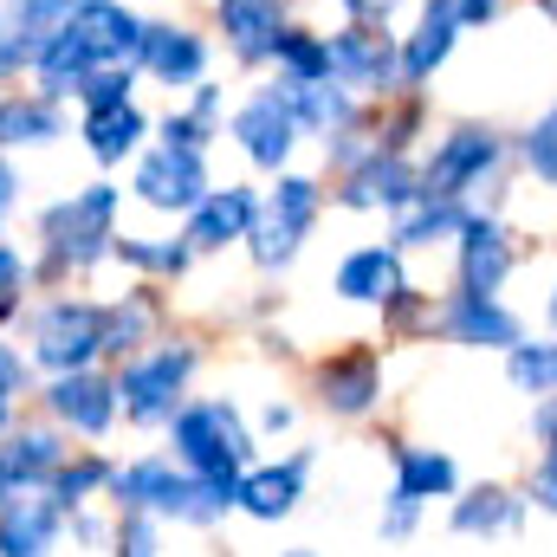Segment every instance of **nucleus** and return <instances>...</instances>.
Returning a JSON list of instances; mask_svg holds the SVG:
<instances>
[{
    "label": "nucleus",
    "mask_w": 557,
    "mask_h": 557,
    "mask_svg": "<svg viewBox=\"0 0 557 557\" xmlns=\"http://www.w3.org/2000/svg\"><path fill=\"white\" fill-rule=\"evenodd\" d=\"M124 175H91L52 201L33 208V273H39V292H59V285H91V278L111 267V247H117V227H124Z\"/></svg>",
    "instance_id": "nucleus-1"
},
{
    "label": "nucleus",
    "mask_w": 557,
    "mask_h": 557,
    "mask_svg": "<svg viewBox=\"0 0 557 557\" xmlns=\"http://www.w3.org/2000/svg\"><path fill=\"white\" fill-rule=\"evenodd\" d=\"M104 506L111 512H149L175 532H221L240 512V480H201V473L175 467L169 447H143V454H117Z\"/></svg>",
    "instance_id": "nucleus-2"
},
{
    "label": "nucleus",
    "mask_w": 557,
    "mask_h": 557,
    "mask_svg": "<svg viewBox=\"0 0 557 557\" xmlns=\"http://www.w3.org/2000/svg\"><path fill=\"white\" fill-rule=\"evenodd\" d=\"M421 195H447L467 208H499L512 195V131L493 117H447L421 143Z\"/></svg>",
    "instance_id": "nucleus-3"
},
{
    "label": "nucleus",
    "mask_w": 557,
    "mask_h": 557,
    "mask_svg": "<svg viewBox=\"0 0 557 557\" xmlns=\"http://www.w3.org/2000/svg\"><path fill=\"white\" fill-rule=\"evenodd\" d=\"M201 370H208V337H201V331H188V324H169L149 350L124 357V363H111L124 428H131V434H156V441H162V428L175 421V409L195 396Z\"/></svg>",
    "instance_id": "nucleus-4"
},
{
    "label": "nucleus",
    "mask_w": 557,
    "mask_h": 557,
    "mask_svg": "<svg viewBox=\"0 0 557 557\" xmlns=\"http://www.w3.org/2000/svg\"><path fill=\"white\" fill-rule=\"evenodd\" d=\"M324 214H331V175L324 169H278L273 182H260V221H253V234H247V267L253 278H285L298 260H305V247L318 240V227H324Z\"/></svg>",
    "instance_id": "nucleus-5"
},
{
    "label": "nucleus",
    "mask_w": 557,
    "mask_h": 557,
    "mask_svg": "<svg viewBox=\"0 0 557 557\" xmlns=\"http://www.w3.org/2000/svg\"><path fill=\"white\" fill-rule=\"evenodd\" d=\"M20 350L33 357L39 376H65V370H91L104 363V298L85 285H59L39 292L20 318Z\"/></svg>",
    "instance_id": "nucleus-6"
},
{
    "label": "nucleus",
    "mask_w": 557,
    "mask_h": 557,
    "mask_svg": "<svg viewBox=\"0 0 557 557\" xmlns=\"http://www.w3.org/2000/svg\"><path fill=\"white\" fill-rule=\"evenodd\" d=\"M162 447L175 454V467L201 480H240L267 454V441L253 434V416L234 396H188L175 421L162 428Z\"/></svg>",
    "instance_id": "nucleus-7"
},
{
    "label": "nucleus",
    "mask_w": 557,
    "mask_h": 557,
    "mask_svg": "<svg viewBox=\"0 0 557 557\" xmlns=\"http://www.w3.org/2000/svg\"><path fill=\"white\" fill-rule=\"evenodd\" d=\"M305 396L337 428H363L389 409V357L370 337H344L318 357H305Z\"/></svg>",
    "instance_id": "nucleus-8"
},
{
    "label": "nucleus",
    "mask_w": 557,
    "mask_h": 557,
    "mask_svg": "<svg viewBox=\"0 0 557 557\" xmlns=\"http://www.w3.org/2000/svg\"><path fill=\"white\" fill-rule=\"evenodd\" d=\"M221 143L247 162V175H253V182H273L278 169H292V162H298L305 131H298L292 98H285V85H278L273 72H267V78H253L247 91H234V111H227V124H221Z\"/></svg>",
    "instance_id": "nucleus-9"
},
{
    "label": "nucleus",
    "mask_w": 557,
    "mask_h": 557,
    "mask_svg": "<svg viewBox=\"0 0 557 557\" xmlns=\"http://www.w3.org/2000/svg\"><path fill=\"white\" fill-rule=\"evenodd\" d=\"M214 59H221V46H214L208 20H195V13H149L143 46H137V72L149 91L188 98L201 78H214Z\"/></svg>",
    "instance_id": "nucleus-10"
},
{
    "label": "nucleus",
    "mask_w": 557,
    "mask_h": 557,
    "mask_svg": "<svg viewBox=\"0 0 557 557\" xmlns=\"http://www.w3.org/2000/svg\"><path fill=\"white\" fill-rule=\"evenodd\" d=\"M26 409H39L46 421H59L78 447H104V441H117V428H124L111 363L65 370V376H39V389H33V403H26Z\"/></svg>",
    "instance_id": "nucleus-11"
},
{
    "label": "nucleus",
    "mask_w": 557,
    "mask_h": 557,
    "mask_svg": "<svg viewBox=\"0 0 557 557\" xmlns=\"http://www.w3.org/2000/svg\"><path fill=\"white\" fill-rule=\"evenodd\" d=\"M208 188H214V156H201V149H175V143H149L137 162L124 169V195H131V208L156 214V221H169V227H182V214H188Z\"/></svg>",
    "instance_id": "nucleus-12"
},
{
    "label": "nucleus",
    "mask_w": 557,
    "mask_h": 557,
    "mask_svg": "<svg viewBox=\"0 0 557 557\" xmlns=\"http://www.w3.org/2000/svg\"><path fill=\"white\" fill-rule=\"evenodd\" d=\"M331 78L370 104L409 91L403 85V39L383 20H331Z\"/></svg>",
    "instance_id": "nucleus-13"
},
{
    "label": "nucleus",
    "mask_w": 557,
    "mask_h": 557,
    "mask_svg": "<svg viewBox=\"0 0 557 557\" xmlns=\"http://www.w3.org/2000/svg\"><path fill=\"white\" fill-rule=\"evenodd\" d=\"M421 195V162L403 149H363L344 175H331V208L357 214V221H389Z\"/></svg>",
    "instance_id": "nucleus-14"
},
{
    "label": "nucleus",
    "mask_w": 557,
    "mask_h": 557,
    "mask_svg": "<svg viewBox=\"0 0 557 557\" xmlns=\"http://www.w3.org/2000/svg\"><path fill=\"white\" fill-rule=\"evenodd\" d=\"M292 13H298V0H208V33L240 78H267Z\"/></svg>",
    "instance_id": "nucleus-15"
},
{
    "label": "nucleus",
    "mask_w": 557,
    "mask_h": 557,
    "mask_svg": "<svg viewBox=\"0 0 557 557\" xmlns=\"http://www.w3.org/2000/svg\"><path fill=\"white\" fill-rule=\"evenodd\" d=\"M447 260H454L447 285H460V292H506L519 260H525V247H519V234H512V221L499 208H467Z\"/></svg>",
    "instance_id": "nucleus-16"
},
{
    "label": "nucleus",
    "mask_w": 557,
    "mask_h": 557,
    "mask_svg": "<svg viewBox=\"0 0 557 557\" xmlns=\"http://www.w3.org/2000/svg\"><path fill=\"white\" fill-rule=\"evenodd\" d=\"M525 337H532V324H525V311H519L506 292H460V285L441 292V344L506 357V350L525 344Z\"/></svg>",
    "instance_id": "nucleus-17"
},
{
    "label": "nucleus",
    "mask_w": 557,
    "mask_h": 557,
    "mask_svg": "<svg viewBox=\"0 0 557 557\" xmlns=\"http://www.w3.org/2000/svg\"><path fill=\"white\" fill-rule=\"evenodd\" d=\"M253 221H260V182H253V175H234V182H214V188L182 214V234H188V247H195L201 260H227V253L247 247Z\"/></svg>",
    "instance_id": "nucleus-18"
},
{
    "label": "nucleus",
    "mask_w": 557,
    "mask_h": 557,
    "mask_svg": "<svg viewBox=\"0 0 557 557\" xmlns=\"http://www.w3.org/2000/svg\"><path fill=\"white\" fill-rule=\"evenodd\" d=\"M409 253L383 234V240H357V247H344L337 253V267H331V298L337 305H350V311H383L403 285H409Z\"/></svg>",
    "instance_id": "nucleus-19"
},
{
    "label": "nucleus",
    "mask_w": 557,
    "mask_h": 557,
    "mask_svg": "<svg viewBox=\"0 0 557 557\" xmlns=\"http://www.w3.org/2000/svg\"><path fill=\"white\" fill-rule=\"evenodd\" d=\"M311 473H318V454L311 447H292V454H260L247 473H240V519L253 525H285L298 519V506L311 499Z\"/></svg>",
    "instance_id": "nucleus-20"
},
{
    "label": "nucleus",
    "mask_w": 557,
    "mask_h": 557,
    "mask_svg": "<svg viewBox=\"0 0 557 557\" xmlns=\"http://www.w3.org/2000/svg\"><path fill=\"white\" fill-rule=\"evenodd\" d=\"M72 137L91 156L98 175H124L143 149L156 143V111L131 98V104H104V111H72Z\"/></svg>",
    "instance_id": "nucleus-21"
},
{
    "label": "nucleus",
    "mask_w": 557,
    "mask_h": 557,
    "mask_svg": "<svg viewBox=\"0 0 557 557\" xmlns=\"http://www.w3.org/2000/svg\"><path fill=\"white\" fill-rule=\"evenodd\" d=\"M525 519H532V499H525V486H512V480H467V486L447 499V532L467 539V545L519 539Z\"/></svg>",
    "instance_id": "nucleus-22"
},
{
    "label": "nucleus",
    "mask_w": 557,
    "mask_h": 557,
    "mask_svg": "<svg viewBox=\"0 0 557 557\" xmlns=\"http://www.w3.org/2000/svg\"><path fill=\"white\" fill-rule=\"evenodd\" d=\"M169 324H175V298H169V285L124 278V292H104V363H124V357L149 350Z\"/></svg>",
    "instance_id": "nucleus-23"
},
{
    "label": "nucleus",
    "mask_w": 557,
    "mask_h": 557,
    "mask_svg": "<svg viewBox=\"0 0 557 557\" xmlns=\"http://www.w3.org/2000/svg\"><path fill=\"white\" fill-rule=\"evenodd\" d=\"M396 39H403V85L409 91H434V78L460 59V46H467V26L447 13V7H434V0H421L416 13L396 26Z\"/></svg>",
    "instance_id": "nucleus-24"
},
{
    "label": "nucleus",
    "mask_w": 557,
    "mask_h": 557,
    "mask_svg": "<svg viewBox=\"0 0 557 557\" xmlns=\"http://www.w3.org/2000/svg\"><path fill=\"white\" fill-rule=\"evenodd\" d=\"M143 26H149V13L131 0H78L65 20V33L78 39V52L91 65H137Z\"/></svg>",
    "instance_id": "nucleus-25"
},
{
    "label": "nucleus",
    "mask_w": 557,
    "mask_h": 557,
    "mask_svg": "<svg viewBox=\"0 0 557 557\" xmlns=\"http://www.w3.org/2000/svg\"><path fill=\"white\" fill-rule=\"evenodd\" d=\"M72 137V104L46 98L39 85H0V149L7 156H39Z\"/></svg>",
    "instance_id": "nucleus-26"
},
{
    "label": "nucleus",
    "mask_w": 557,
    "mask_h": 557,
    "mask_svg": "<svg viewBox=\"0 0 557 557\" xmlns=\"http://www.w3.org/2000/svg\"><path fill=\"white\" fill-rule=\"evenodd\" d=\"M72 447H78V441H72L59 421H46L39 409H20V421L0 434V467L13 473L20 493H46V480L59 473V460H65Z\"/></svg>",
    "instance_id": "nucleus-27"
},
{
    "label": "nucleus",
    "mask_w": 557,
    "mask_h": 557,
    "mask_svg": "<svg viewBox=\"0 0 557 557\" xmlns=\"http://www.w3.org/2000/svg\"><path fill=\"white\" fill-rule=\"evenodd\" d=\"M383 454H389V486L409 493V499H421V506H434V499L447 506V499L467 486L460 460H454L447 447H434V441H403V434H389Z\"/></svg>",
    "instance_id": "nucleus-28"
},
{
    "label": "nucleus",
    "mask_w": 557,
    "mask_h": 557,
    "mask_svg": "<svg viewBox=\"0 0 557 557\" xmlns=\"http://www.w3.org/2000/svg\"><path fill=\"white\" fill-rule=\"evenodd\" d=\"M111 267L124 278H149V285H188V273L201 267V253L188 247L182 227H162V234H131L117 227V247H111Z\"/></svg>",
    "instance_id": "nucleus-29"
},
{
    "label": "nucleus",
    "mask_w": 557,
    "mask_h": 557,
    "mask_svg": "<svg viewBox=\"0 0 557 557\" xmlns=\"http://www.w3.org/2000/svg\"><path fill=\"white\" fill-rule=\"evenodd\" d=\"M65 552V506L52 493H13L0 506V557H59Z\"/></svg>",
    "instance_id": "nucleus-30"
},
{
    "label": "nucleus",
    "mask_w": 557,
    "mask_h": 557,
    "mask_svg": "<svg viewBox=\"0 0 557 557\" xmlns=\"http://www.w3.org/2000/svg\"><path fill=\"white\" fill-rule=\"evenodd\" d=\"M460 221H467V201L416 195L403 214H389V221H383V234L416 260V253H447V247H454V234H460Z\"/></svg>",
    "instance_id": "nucleus-31"
},
{
    "label": "nucleus",
    "mask_w": 557,
    "mask_h": 557,
    "mask_svg": "<svg viewBox=\"0 0 557 557\" xmlns=\"http://www.w3.org/2000/svg\"><path fill=\"white\" fill-rule=\"evenodd\" d=\"M285 98H292V117H298V131H305V143H311V149H318V143H331L344 124H357V117H363V104H370V98L344 91L337 78H318V85H285Z\"/></svg>",
    "instance_id": "nucleus-32"
},
{
    "label": "nucleus",
    "mask_w": 557,
    "mask_h": 557,
    "mask_svg": "<svg viewBox=\"0 0 557 557\" xmlns=\"http://www.w3.org/2000/svg\"><path fill=\"white\" fill-rule=\"evenodd\" d=\"M273 78L278 85H318V78H331V26L292 13L273 46Z\"/></svg>",
    "instance_id": "nucleus-33"
},
{
    "label": "nucleus",
    "mask_w": 557,
    "mask_h": 557,
    "mask_svg": "<svg viewBox=\"0 0 557 557\" xmlns=\"http://www.w3.org/2000/svg\"><path fill=\"white\" fill-rule=\"evenodd\" d=\"M376 324H383V344H396V350H416V344H441V292H428V285H403L383 311H376Z\"/></svg>",
    "instance_id": "nucleus-34"
},
{
    "label": "nucleus",
    "mask_w": 557,
    "mask_h": 557,
    "mask_svg": "<svg viewBox=\"0 0 557 557\" xmlns=\"http://www.w3.org/2000/svg\"><path fill=\"white\" fill-rule=\"evenodd\" d=\"M111 473H117V454H111V447H72V454L59 460V473L46 480V493H52L65 512H78V506H98V499L111 493Z\"/></svg>",
    "instance_id": "nucleus-35"
},
{
    "label": "nucleus",
    "mask_w": 557,
    "mask_h": 557,
    "mask_svg": "<svg viewBox=\"0 0 557 557\" xmlns=\"http://www.w3.org/2000/svg\"><path fill=\"white\" fill-rule=\"evenodd\" d=\"M428 137H434V91H396V98L376 104V143L383 149L421 156Z\"/></svg>",
    "instance_id": "nucleus-36"
},
{
    "label": "nucleus",
    "mask_w": 557,
    "mask_h": 557,
    "mask_svg": "<svg viewBox=\"0 0 557 557\" xmlns=\"http://www.w3.org/2000/svg\"><path fill=\"white\" fill-rule=\"evenodd\" d=\"M506 383L519 389V396H557V331H532L525 344H512L506 357Z\"/></svg>",
    "instance_id": "nucleus-37"
},
{
    "label": "nucleus",
    "mask_w": 557,
    "mask_h": 557,
    "mask_svg": "<svg viewBox=\"0 0 557 557\" xmlns=\"http://www.w3.org/2000/svg\"><path fill=\"white\" fill-rule=\"evenodd\" d=\"M512 169H519L525 182H539V188L557 195V111L552 104H545L525 131H512Z\"/></svg>",
    "instance_id": "nucleus-38"
},
{
    "label": "nucleus",
    "mask_w": 557,
    "mask_h": 557,
    "mask_svg": "<svg viewBox=\"0 0 557 557\" xmlns=\"http://www.w3.org/2000/svg\"><path fill=\"white\" fill-rule=\"evenodd\" d=\"M39 298V273H33V253L20 240H0V331H20L26 305Z\"/></svg>",
    "instance_id": "nucleus-39"
},
{
    "label": "nucleus",
    "mask_w": 557,
    "mask_h": 557,
    "mask_svg": "<svg viewBox=\"0 0 557 557\" xmlns=\"http://www.w3.org/2000/svg\"><path fill=\"white\" fill-rule=\"evenodd\" d=\"M131 98H143L137 65H98V72H85V85L72 91V111H104V104H131Z\"/></svg>",
    "instance_id": "nucleus-40"
},
{
    "label": "nucleus",
    "mask_w": 557,
    "mask_h": 557,
    "mask_svg": "<svg viewBox=\"0 0 557 557\" xmlns=\"http://www.w3.org/2000/svg\"><path fill=\"white\" fill-rule=\"evenodd\" d=\"M156 143H175V149H201V156H214V149H221V124H208V117H195L188 104L169 98V111H156Z\"/></svg>",
    "instance_id": "nucleus-41"
},
{
    "label": "nucleus",
    "mask_w": 557,
    "mask_h": 557,
    "mask_svg": "<svg viewBox=\"0 0 557 557\" xmlns=\"http://www.w3.org/2000/svg\"><path fill=\"white\" fill-rule=\"evenodd\" d=\"M111 539H117V512L98 499V506H78V512H65V545L85 557H111Z\"/></svg>",
    "instance_id": "nucleus-42"
},
{
    "label": "nucleus",
    "mask_w": 557,
    "mask_h": 557,
    "mask_svg": "<svg viewBox=\"0 0 557 557\" xmlns=\"http://www.w3.org/2000/svg\"><path fill=\"white\" fill-rule=\"evenodd\" d=\"M421 519H428V506L389 486V493H383V512H376V539H383V545H409L421 532Z\"/></svg>",
    "instance_id": "nucleus-43"
},
{
    "label": "nucleus",
    "mask_w": 557,
    "mask_h": 557,
    "mask_svg": "<svg viewBox=\"0 0 557 557\" xmlns=\"http://www.w3.org/2000/svg\"><path fill=\"white\" fill-rule=\"evenodd\" d=\"M162 519L149 512H117V539H111V557H162Z\"/></svg>",
    "instance_id": "nucleus-44"
},
{
    "label": "nucleus",
    "mask_w": 557,
    "mask_h": 557,
    "mask_svg": "<svg viewBox=\"0 0 557 557\" xmlns=\"http://www.w3.org/2000/svg\"><path fill=\"white\" fill-rule=\"evenodd\" d=\"M0 7H7V13H13V26L39 46L52 26H65V20H72V7H78V0H0Z\"/></svg>",
    "instance_id": "nucleus-45"
},
{
    "label": "nucleus",
    "mask_w": 557,
    "mask_h": 557,
    "mask_svg": "<svg viewBox=\"0 0 557 557\" xmlns=\"http://www.w3.org/2000/svg\"><path fill=\"white\" fill-rule=\"evenodd\" d=\"M525 499H532V512H545V519H557V441L552 447H539L532 454V467H525Z\"/></svg>",
    "instance_id": "nucleus-46"
},
{
    "label": "nucleus",
    "mask_w": 557,
    "mask_h": 557,
    "mask_svg": "<svg viewBox=\"0 0 557 557\" xmlns=\"http://www.w3.org/2000/svg\"><path fill=\"white\" fill-rule=\"evenodd\" d=\"M33 39L13 26V13L0 7V85H26V72H33Z\"/></svg>",
    "instance_id": "nucleus-47"
},
{
    "label": "nucleus",
    "mask_w": 557,
    "mask_h": 557,
    "mask_svg": "<svg viewBox=\"0 0 557 557\" xmlns=\"http://www.w3.org/2000/svg\"><path fill=\"white\" fill-rule=\"evenodd\" d=\"M298 421H305V409H298L292 396H267V403L253 409V434H260V441H285V434H298Z\"/></svg>",
    "instance_id": "nucleus-48"
},
{
    "label": "nucleus",
    "mask_w": 557,
    "mask_h": 557,
    "mask_svg": "<svg viewBox=\"0 0 557 557\" xmlns=\"http://www.w3.org/2000/svg\"><path fill=\"white\" fill-rule=\"evenodd\" d=\"M434 7H447V13H454L467 33H493V26H499V20H506L519 0H434Z\"/></svg>",
    "instance_id": "nucleus-49"
},
{
    "label": "nucleus",
    "mask_w": 557,
    "mask_h": 557,
    "mask_svg": "<svg viewBox=\"0 0 557 557\" xmlns=\"http://www.w3.org/2000/svg\"><path fill=\"white\" fill-rule=\"evenodd\" d=\"M421 0H331L337 20H383V26H403Z\"/></svg>",
    "instance_id": "nucleus-50"
},
{
    "label": "nucleus",
    "mask_w": 557,
    "mask_h": 557,
    "mask_svg": "<svg viewBox=\"0 0 557 557\" xmlns=\"http://www.w3.org/2000/svg\"><path fill=\"white\" fill-rule=\"evenodd\" d=\"M20 201H26V169H20V156L0 149V240H7V221L20 214Z\"/></svg>",
    "instance_id": "nucleus-51"
},
{
    "label": "nucleus",
    "mask_w": 557,
    "mask_h": 557,
    "mask_svg": "<svg viewBox=\"0 0 557 557\" xmlns=\"http://www.w3.org/2000/svg\"><path fill=\"white\" fill-rule=\"evenodd\" d=\"M525 428H532V447H552L557 441V396H539L532 416H525Z\"/></svg>",
    "instance_id": "nucleus-52"
},
{
    "label": "nucleus",
    "mask_w": 557,
    "mask_h": 557,
    "mask_svg": "<svg viewBox=\"0 0 557 557\" xmlns=\"http://www.w3.org/2000/svg\"><path fill=\"white\" fill-rule=\"evenodd\" d=\"M20 409H26V403H20V396H7V389H0V434H7V428H13V421H20Z\"/></svg>",
    "instance_id": "nucleus-53"
},
{
    "label": "nucleus",
    "mask_w": 557,
    "mask_h": 557,
    "mask_svg": "<svg viewBox=\"0 0 557 557\" xmlns=\"http://www.w3.org/2000/svg\"><path fill=\"white\" fill-rule=\"evenodd\" d=\"M545 331H557V273H552V285H545Z\"/></svg>",
    "instance_id": "nucleus-54"
},
{
    "label": "nucleus",
    "mask_w": 557,
    "mask_h": 557,
    "mask_svg": "<svg viewBox=\"0 0 557 557\" xmlns=\"http://www.w3.org/2000/svg\"><path fill=\"white\" fill-rule=\"evenodd\" d=\"M525 7H532V13H539V20L557 33V0H525Z\"/></svg>",
    "instance_id": "nucleus-55"
},
{
    "label": "nucleus",
    "mask_w": 557,
    "mask_h": 557,
    "mask_svg": "<svg viewBox=\"0 0 557 557\" xmlns=\"http://www.w3.org/2000/svg\"><path fill=\"white\" fill-rule=\"evenodd\" d=\"M13 493H20V486H13V473H7V467H0V506H7V499H13Z\"/></svg>",
    "instance_id": "nucleus-56"
},
{
    "label": "nucleus",
    "mask_w": 557,
    "mask_h": 557,
    "mask_svg": "<svg viewBox=\"0 0 557 557\" xmlns=\"http://www.w3.org/2000/svg\"><path fill=\"white\" fill-rule=\"evenodd\" d=\"M278 557H318V552L311 545H292V552H278Z\"/></svg>",
    "instance_id": "nucleus-57"
},
{
    "label": "nucleus",
    "mask_w": 557,
    "mask_h": 557,
    "mask_svg": "<svg viewBox=\"0 0 557 557\" xmlns=\"http://www.w3.org/2000/svg\"><path fill=\"white\" fill-rule=\"evenodd\" d=\"M552 111H557V98H552Z\"/></svg>",
    "instance_id": "nucleus-58"
},
{
    "label": "nucleus",
    "mask_w": 557,
    "mask_h": 557,
    "mask_svg": "<svg viewBox=\"0 0 557 557\" xmlns=\"http://www.w3.org/2000/svg\"><path fill=\"white\" fill-rule=\"evenodd\" d=\"M298 7H305V0H298Z\"/></svg>",
    "instance_id": "nucleus-59"
}]
</instances>
